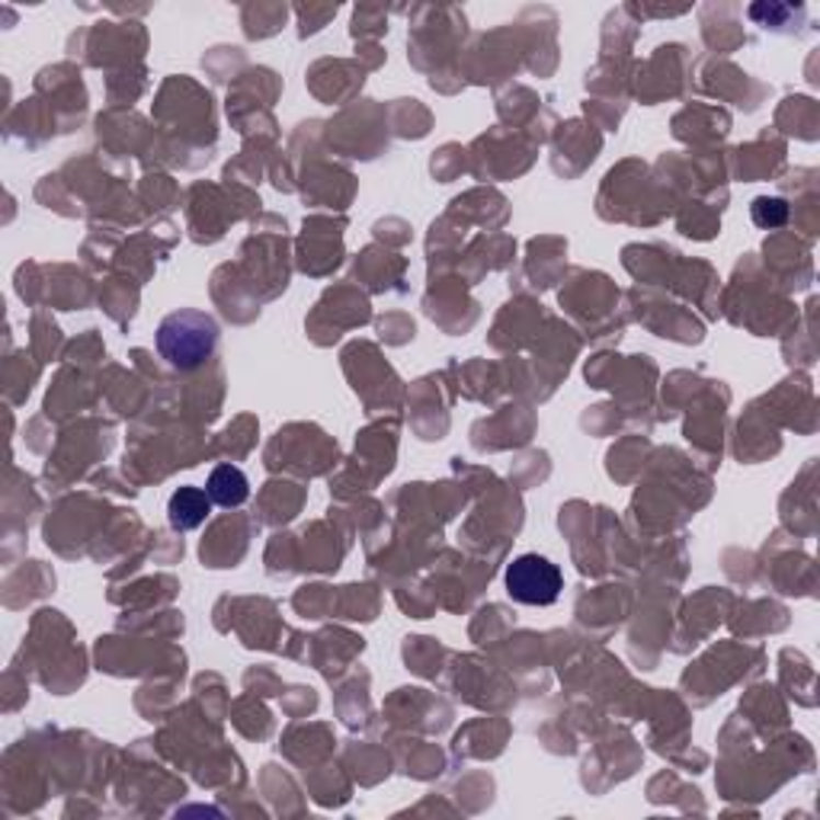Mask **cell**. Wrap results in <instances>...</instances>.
Segmentation results:
<instances>
[{
    "label": "cell",
    "instance_id": "1",
    "mask_svg": "<svg viewBox=\"0 0 820 820\" xmlns=\"http://www.w3.org/2000/svg\"><path fill=\"white\" fill-rule=\"evenodd\" d=\"M218 328L203 311H176L158 330V350L173 369H196L212 356Z\"/></svg>",
    "mask_w": 820,
    "mask_h": 820
},
{
    "label": "cell",
    "instance_id": "2",
    "mask_svg": "<svg viewBox=\"0 0 820 820\" xmlns=\"http://www.w3.org/2000/svg\"><path fill=\"white\" fill-rule=\"evenodd\" d=\"M565 590V577L558 565L542 555H520L506 568V593L523 606H551Z\"/></svg>",
    "mask_w": 820,
    "mask_h": 820
},
{
    "label": "cell",
    "instance_id": "3",
    "mask_svg": "<svg viewBox=\"0 0 820 820\" xmlns=\"http://www.w3.org/2000/svg\"><path fill=\"white\" fill-rule=\"evenodd\" d=\"M208 493L203 488H180V491L170 497L167 503V520L173 529L180 533H190L196 526H203L205 516H208Z\"/></svg>",
    "mask_w": 820,
    "mask_h": 820
},
{
    "label": "cell",
    "instance_id": "4",
    "mask_svg": "<svg viewBox=\"0 0 820 820\" xmlns=\"http://www.w3.org/2000/svg\"><path fill=\"white\" fill-rule=\"evenodd\" d=\"M205 493H208V500L218 503V506H241L247 497H250V485H247L241 468H235V465H218V468L208 475Z\"/></svg>",
    "mask_w": 820,
    "mask_h": 820
},
{
    "label": "cell",
    "instance_id": "5",
    "mask_svg": "<svg viewBox=\"0 0 820 820\" xmlns=\"http://www.w3.org/2000/svg\"><path fill=\"white\" fill-rule=\"evenodd\" d=\"M785 218H788V205L782 203V200H766L763 196V200L753 203V221L760 228H782Z\"/></svg>",
    "mask_w": 820,
    "mask_h": 820
}]
</instances>
